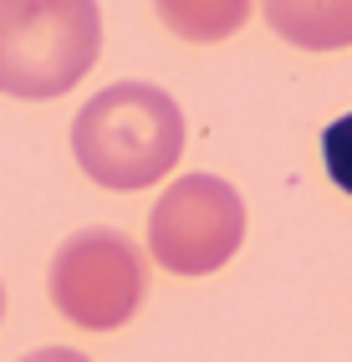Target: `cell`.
I'll list each match as a JSON object with an SVG mask.
<instances>
[{"label": "cell", "instance_id": "1", "mask_svg": "<svg viewBox=\"0 0 352 362\" xmlns=\"http://www.w3.org/2000/svg\"><path fill=\"white\" fill-rule=\"evenodd\" d=\"M72 153L112 194L158 184L184 153V112L153 82H112L72 123Z\"/></svg>", "mask_w": 352, "mask_h": 362}, {"label": "cell", "instance_id": "2", "mask_svg": "<svg viewBox=\"0 0 352 362\" xmlns=\"http://www.w3.org/2000/svg\"><path fill=\"white\" fill-rule=\"evenodd\" d=\"M102 46L98 0H0V92L46 103L72 92Z\"/></svg>", "mask_w": 352, "mask_h": 362}, {"label": "cell", "instance_id": "3", "mask_svg": "<svg viewBox=\"0 0 352 362\" xmlns=\"http://www.w3.org/2000/svg\"><path fill=\"white\" fill-rule=\"evenodd\" d=\"M143 291H148L143 255L128 235L107 225L77 230L52 255V301L72 327H87V332L123 327L143 306Z\"/></svg>", "mask_w": 352, "mask_h": 362}, {"label": "cell", "instance_id": "4", "mask_svg": "<svg viewBox=\"0 0 352 362\" xmlns=\"http://www.w3.org/2000/svg\"><path fill=\"white\" fill-rule=\"evenodd\" d=\"M245 240V199L215 174H184L153 199L148 250L174 276H209Z\"/></svg>", "mask_w": 352, "mask_h": 362}, {"label": "cell", "instance_id": "5", "mask_svg": "<svg viewBox=\"0 0 352 362\" xmlns=\"http://www.w3.org/2000/svg\"><path fill=\"white\" fill-rule=\"evenodd\" d=\"M281 41L301 52H342L352 46V0H261Z\"/></svg>", "mask_w": 352, "mask_h": 362}, {"label": "cell", "instance_id": "6", "mask_svg": "<svg viewBox=\"0 0 352 362\" xmlns=\"http://www.w3.org/2000/svg\"><path fill=\"white\" fill-rule=\"evenodd\" d=\"M153 11L184 41H225L245 26L250 0H153Z\"/></svg>", "mask_w": 352, "mask_h": 362}, {"label": "cell", "instance_id": "7", "mask_svg": "<svg viewBox=\"0 0 352 362\" xmlns=\"http://www.w3.org/2000/svg\"><path fill=\"white\" fill-rule=\"evenodd\" d=\"M322 158H327V174L342 194H352V112L337 117L332 128L322 133Z\"/></svg>", "mask_w": 352, "mask_h": 362}, {"label": "cell", "instance_id": "8", "mask_svg": "<svg viewBox=\"0 0 352 362\" xmlns=\"http://www.w3.org/2000/svg\"><path fill=\"white\" fill-rule=\"evenodd\" d=\"M20 362H87V357L72 352V347H41V352H31V357H20Z\"/></svg>", "mask_w": 352, "mask_h": 362}, {"label": "cell", "instance_id": "9", "mask_svg": "<svg viewBox=\"0 0 352 362\" xmlns=\"http://www.w3.org/2000/svg\"><path fill=\"white\" fill-rule=\"evenodd\" d=\"M0 317H6V286H0Z\"/></svg>", "mask_w": 352, "mask_h": 362}]
</instances>
